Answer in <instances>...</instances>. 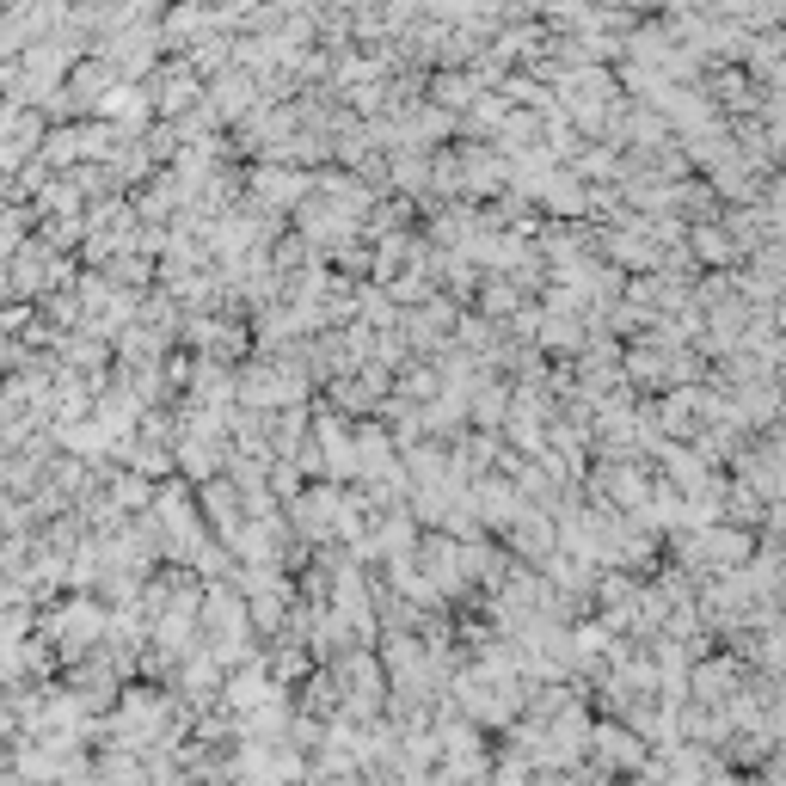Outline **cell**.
<instances>
[{
	"label": "cell",
	"instance_id": "cell-1",
	"mask_svg": "<svg viewBox=\"0 0 786 786\" xmlns=\"http://www.w3.org/2000/svg\"><path fill=\"white\" fill-rule=\"evenodd\" d=\"M424 578L430 584H461V553H455V541H424Z\"/></svg>",
	"mask_w": 786,
	"mask_h": 786
},
{
	"label": "cell",
	"instance_id": "cell-2",
	"mask_svg": "<svg viewBox=\"0 0 786 786\" xmlns=\"http://www.w3.org/2000/svg\"><path fill=\"white\" fill-rule=\"evenodd\" d=\"M301 191H308L301 172H277V166L258 172V197H265V203H301Z\"/></svg>",
	"mask_w": 786,
	"mask_h": 786
},
{
	"label": "cell",
	"instance_id": "cell-3",
	"mask_svg": "<svg viewBox=\"0 0 786 786\" xmlns=\"http://www.w3.org/2000/svg\"><path fill=\"white\" fill-rule=\"evenodd\" d=\"M596 750H602L608 762H639V744H627V731H615V725L596 731Z\"/></svg>",
	"mask_w": 786,
	"mask_h": 786
},
{
	"label": "cell",
	"instance_id": "cell-4",
	"mask_svg": "<svg viewBox=\"0 0 786 786\" xmlns=\"http://www.w3.org/2000/svg\"><path fill=\"white\" fill-rule=\"evenodd\" d=\"M510 301H516L510 283H486V314H510Z\"/></svg>",
	"mask_w": 786,
	"mask_h": 786
}]
</instances>
